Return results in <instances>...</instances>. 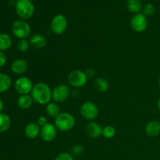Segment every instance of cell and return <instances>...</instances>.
I'll return each mask as SVG.
<instances>
[{
	"label": "cell",
	"mask_w": 160,
	"mask_h": 160,
	"mask_svg": "<svg viewBox=\"0 0 160 160\" xmlns=\"http://www.w3.org/2000/svg\"><path fill=\"white\" fill-rule=\"evenodd\" d=\"M54 124L58 131L67 132L74 128L76 120L74 117L69 112H61L56 118H55Z\"/></svg>",
	"instance_id": "obj_3"
},
{
	"label": "cell",
	"mask_w": 160,
	"mask_h": 160,
	"mask_svg": "<svg viewBox=\"0 0 160 160\" xmlns=\"http://www.w3.org/2000/svg\"><path fill=\"white\" fill-rule=\"evenodd\" d=\"M159 88H160V76H159Z\"/></svg>",
	"instance_id": "obj_34"
},
{
	"label": "cell",
	"mask_w": 160,
	"mask_h": 160,
	"mask_svg": "<svg viewBox=\"0 0 160 160\" xmlns=\"http://www.w3.org/2000/svg\"><path fill=\"white\" fill-rule=\"evenodd\" d=\"M14 87L17 93L20 95H29L32 91L34 84L31 80L28 77H20L15 81Z\"/></svg>",
	"instance_id": "obj_10"
},
{
	"label": "cell",
	"mask_w": 160,
	"mask_h": 160,
	"mask_svg": "<svg viewBox=\"0 0 160 160\" xmlns=\"http://www.w3.org/2000/svg\"><path fill=\"white\" fill-rule=\"evenodd\" d=\"M80 112L85 120H93L98 115V106L92 102H85L81 105Z\"/></svg>",
	"instance_id": "obj_9"
},
{
	"label": "cell",
	"mask_w": 160,
	"mask_h": 160,
	"mask_svg": "<svg viewBox=\"0 0 160 160\" xmlns=\"http://www.w3.org/2000/svg\"><path fill=\"white\" fill-rule=\"evenodd\" d=\"M71 94L70 88L65 84H60L55 87L52 92V99L56 103L65 102Z\"/></svg>",
	"instance_id": "obj_7"
},
{
	"label": "cell",
	"mask_w": 160,
	"mask_h": 160,
	"mask_svg": "<svg viewBox=\"0 0 160 160\" xmlns=\"http://www.w3.org/2000/svg\"><path fill=\"white\" fill-rule=\"evenodd\" d=\"M83 152H84V148H83L82 145H75L71 149V155L73 157L74 156H79L80 155L82 154Z\"/></svg>",
	"instance_id": "obj_27"
},
{
	"label": "cell",
	"mask_w": 160,
	"mask_h": 160,
	"mask_svg": "<svg viewBox=\"0 0 160 160\" xmlns=\"http://www.w3.org/2000/svg\"><path fill=\"white\" fill-rule=\"evenodd\" d=\"M33 98L30 95H20L17 99V105L22 109H28L31 107L33 104Z\"/></svg>",
	"instance_id": "obj_19"
},
{
	"label": "cell",
	"mask_w": 160,
	"mask_h": 160,
	"mask_svg": "<svg viewBox=\"0 0 160 160\" xmlns=\"http://www.w3.org/2000/svg\"><path fill=\"white\" fill-rule=\"evenodd\" d=\"M84 72H85V73H86V75H87L88 78H92V77L95 76V70H94L93 69H92V68L87 69V70H86Z\"/></svg>",
	"instance_id": "obj_31"
},
{
	"label": "cell",
	"mask_w": 160,
	"mask_h": 160,
	"mask_svg": "<svg viewBox=\"0 0 160 160\" xmlns=\"http://www.w3.org/2000/svg\"><path fill=\"white\" fill-rule=\"evenodd\" d=\"M30 45L31 44H30L29 41H28L27 39H20L17 43V48L21 52H25L29 49Z\"/></svg>",
	"instance_id": "obj_26"
},
{
	"label": "cell",
	"mask_w": 160,
	"mask_h": 160,
	"mask_svg": "<svg viewBox=\"0 0 160 160\" xmlns=\"http://www.w3.org/2000/svg\"><path fill=\"white\" fill-rule=\"evenodd\" d=\"M45 112H46V114L48 117H52V118H56L61 113L60 107L58 105V103L55 102H49L48 105H46Z\"/></svg>",
	"instance_id": "obj_20"
},
{
	"label": "cell",
	"mask_w": 160,
	"mask_h": 160,
	"mask_svg": "<svg viewBox=\"0 0 160 160\" xmlns=\"http://www.w3.org/2000/svg\"><path fill=\"white\" fill-rule=\"evenodd\" d=\"M145 133L148 137H157L160 134V123L157 120H152L145 126Z\"/></svg>",
	"instance_id": "obj_15"
},
{
	"label": "cell",
	"mask_w": 160,
	"mask_h": 160,
	"mask_svg": "<svg viewBox=\"0 0 160 160\" xmlns=\"http://www.w3.org/2000/svg\"><path fill=\"white\" fill-rule=\"evenodd\" d=\"M15 10L21 20H27L32 17L34 12V6L31 0H17Z\"/></svg>",
	"instance_id": "obj_2"
},
{
	"label": "cell",
	"mask_w": 160,
	"mask_h": 160,
	"mask_svg": "<svg viewBox=\"0 0 160 160\" xmlns=\"http://www.w3.org/2000/svg\"><path fill=\"white\" fill-rule=\"evenodd\" d=\"M126 6L128 10L134 14L139 13L143 8L141 0H127Z\"/></svg>",
	"instance_id": "obj_17"
},
{
	"label": "cell",
	"mask_w": 160,
	"mask_h": 160,
	"mask_svg": "<svg viewBox=\"0 0 160 160\" xmlns=\"http://www.w3.org/2000/svg\"><path fill=\"white\" fill-rule=\"evenodd\" d=\"M57 128L55 124L48 123L45 126L41 128L40 137L44 142H52L57 135Z\"/></svg>",
	"instance_id": "obj_11"
},
{
	"label": "cell",
	"mask_w": 160,
	"mask_h": 160,
	"mask_svg": "<svg viewBox=\"0 0 160 160\" xmlns=\"http://www.w3.org/2000/svg\"><path fill=\"white\" fill-rule=\"evenodd\" d=\"M131 28L134 31L137 33H142L147 29L148 21L147 17L142 12L134 14L130 21Z\"/></svg>",
	"instance_id": "obj_8"
},
{
	"label": "cell",
	"mask_w": 160,
	"mask_h": 160,
	"mask_svg": "<svg viewBox=\"0 0 160 160\" xmlns=\"http://www.w3.org/2000/svg\"><path fill=\"white\" fill-rule=\"evenodd\" d=\"M12 33L16 38L20 39H27L31 34V27L29 23L23 20H17L12 23L11 27Z\"/></svg>",
	"instance_id": "obj_4"
},
{
	"label": "cell",
	"mask_w": 160,
	"mask_h": 160,
	"mask_svg": "<svg viewBox=\"0 0 160 160\" xmlns=\"http://www.w3.org/2000/svg\"><path fill=\"white\" fill-rule=\"evenodd\" d=\"M41 128L37 123H29L24 128V134L28 138L35 139L40 135Z\"/></svg>",
	"instance_id": "obj_14"
},
{
	"label": "cell",
	"mask_w": 160,
	"mask_h": 160,
	"mask_svg": "<svg viewBox=\"0 0 160 160\" xmlns=\"http://www.w3.org/2000/svg\"><path fill=\"white\" fill-rule=\"evenodd\" d=\"M12 40L10 36L6 33L0 34V51H7L12 46Z\"/></svg>",
	"instance_id": "obj_21"
},
{
	"label": "cell",
	"mask_w": 160,
	"mask_h": 160,
	"mask_svg": "<svg viewBox=\"0 0 160 160\" xmlns=\"http://www.w3.org/2000/svg\"><path fill=\"white\" fill-rule=\"evenodd\" d=\"M156 12V8H155L154 5L152 3H147L142 8V13L145 16V17H151Z\"/></svg>",
	"instance_id": "obj_25"
},
{
	"label": "cell",
	"mask_w": 160,
	"mask_h": 160,
	"mask_svg": "<svg viewBox=\"0 0 160 160\" xmlns=\"http://www.w3.org/2000/svg\"><path fill=\"white\" fill-rule=\"evenodd\" d=\"M55 160H73V156H72L71 153L64 152L59 153Z\"/></svg>",
	"instance_id": "obj_28"
},
{
	"label": "cell",
	"mask_w": 160,
	"mask_h": 160,
	"mask_svg": "<svg viewBox=\"0 0 160 160\" xmlns=\"http://www.w3.org/2000/svg\"><path fill=\"white\" fill-rule=\"evenodd\" d=\"M6 61H7V58H6L5 53L3 52L0 51V68L6 65Z\"/></svg>",
	"instance_id": "obj_30"
},
{
	"label": "cell",
	"mask_w": 160,
	"mask_h": 160,
	"mask_svg": "<svg viewBox=\"0 0 160 160\" xmlns=\"http://www.w3.org/2000/svg\"><path fill=\"white\" fill-rule=\"evenodd\" d=\"M52 92L49 86L43 82H38L33 87L31 95L34 102L46 106L52 100Z\"/></svg>",
	"instance_id": "obj_1"
},
{
	"label": "cell",
	"mask_w": 160,
	"mask_h": 160,
	"mask_svg": "<svg viewBox=\"0 0 160 160\" xmlns=\"http://www.w3.org/2000/svg\"><path fill=\"white\" fill-rule=\"evenodd\" d=\"M102 135L106 139H111L116 135V129L111 125H107L102 128Z\"/></svg>",
	"instance_id": "obj_24"
},
{
	"label": "cell",
	"mask_w": 160,
	"mask_h": 160,
	"mask_svg": "<svg viewBox=\"0 0 160 160\" xmlns=\"http://www.w3.org/2000/svg\"><path fill=\"white\" fill-rule=\"evenodd\" d=\"M12 80L9 75L0 73V93H4L10 88Z\"/></svg>",
	"instance_id": "obj_18"
},
{
	"label": "cell",
	"mask_w": 160,
	"mask_h": 160,
	"mask_svg": "<svg viewBox=\"0 0 160 160\" xmlns=\"http://www.w3.org/2000/svg\"><path fill=\"white\" fill-rule=\"evenodd\" d=\"M48 123V120H47V118L45 117H43V116H41V117H39L38 119L37 123L41 127V128L45 126V125L47 124Z\"/></svg>",
	"instance_id": "obj_29"
},
{
	"label": "cell",
	"mask_w": 160,
	"mask_h": 160,
	"mask_svg": "<svg viewBox=\"0 0 160 160\" xmlns=\"http://www.w3.org/2000/svg\"><path fill=\"white\" fill-rule=\"evenodd\" d=\"M68 82L70 86L74 88H82L87 84L88 77L85 72L80 70H72L67 77Z\"/></svg>",
	"instance_id": "obj_5"
},
{
	"label": "cell",
	"mask_w": 160,
	"mask_h": 160,
	"mask_svg": "<svg viewBox=\"0 0 160 160\" xmlns=\"http://www.w3.org/2000/svg\"><path fill=\"white\" fill-rule=\"evenodd\" d=\"M157 108H158V109L160 111V98L158 99V101H157Z\"/></svg>",
	"instance_id": "obj_33"
},
{
	"label": "cell",
	"mask_w": 160,
	"mask_h": 160,
	"mask_svg": "<svg viewBox=\"0 0 160 160\" xmlns=\"http://www.w3.org/2000/svg\"><path fill=\"white\" fill-rule=\"evenodd\" d=\"M31 1H32V0H31Z\"/></svg>",
	"instance_id": "obj_35"
},
{
	"label": "cell",
	"mask_w": 160,
	"mask_h": 160,
	"mask_svg": "<svg viewBox=\"0 0 160 160\" xmlns=\"http://www.w3.org/2000/svg\"><path fill=\"white\" fill-rule=\"evenodd\" d=\"M85 130L87 135L91 138H98L102 134V128L96 122H90Z\"/></svg>",
	"instance_id": "obj_13"
},
{
	"label": "cell",
	"mask_w": 160,
	"mask_h": 160,
	"mask_svg": "<svg viewBox=\"0 0 160 160\" xmlns=\"http://www.w3.org/2000/svg\"><path fill=\"white\" fill-rule=\"evenodd\" d=\"M68 28V20L62 14H57L55 16L50 23L51 31L56 34H62L67 31Z\"/></svg>",
	"instance_id": "obj_6"
},
{
	"label": "cell",
	"mask_w": 160,
	"mask_h": 160,
	"mask_svg": "<svg viewBox=\"0 0 160 160\" xmlns=\"http://www.w3.org/2000/svg\"><path fill=\"white\" fill-rule=\"evenodd\" d=\"M29 42L31 46L34 47L36 49H42L46 45L47 43L46 38L40 34H33L30 38Z\"/></svg>",
	"instance_id": "obj_16"
},
{
	"label": "cell",
	"mask_w": 160,
	"mask_h": 160,
	"mask_svg": "<svg viewBox=\"0 0 160 160\" xmlns=\"http://www.w3.org/2000/svg\"><path fill=\"white\" fill-rule=\"evenodd\" d=\"M11 126V119L7 114L0 112V133H4Z\"/></svg>",
	"instance_id": "obj_23"
},
{
	"label": "cell",
	"mask_w": 160,
	"mask_h": 160,
	"mask_svg": "<svg viewBox=\"0 0 160 160\" xmlns=\"http://www.w3.org/2000/svg\"><path fill=\"white\" fill-rule=\"evenodd\" d=\"M3 109H4V102H2V100L0 99V112H2Z\"/></svg>",
	"instance_id": "obj_32"
},
{
	"label": "cell",
	"mask_w": 160,
	"mask_h": 160,
	"mask_svg": "<svg viewBox=\"0 0 160 160\" xmlns=\"http://www.w3.org/2000/svg\"><path fill=\"white\" fill-rule=\"evenodd\" d=\"M94 87H95V90L99 93H105L109 89V84L105 78H98L94 81Z\"/></svg>",
	"instance_id": "obj_22"
},
{
	"label": "cell",
	"mask_w": 160,
	"mask_h": 160,
	"mask_svg": "<svg viewBox=\"0 0 160 160\" xmlns=\"http://www.w3.org/2000/svg\"><path fill=\"white\" fill-rule=\"evenodd\" d=\"M28 64L26 60L23 59H15L11 63V70L17 75H21L28 70Z\"/></svg>",
	"instance_id": "obj_12"
}]
</instances>
